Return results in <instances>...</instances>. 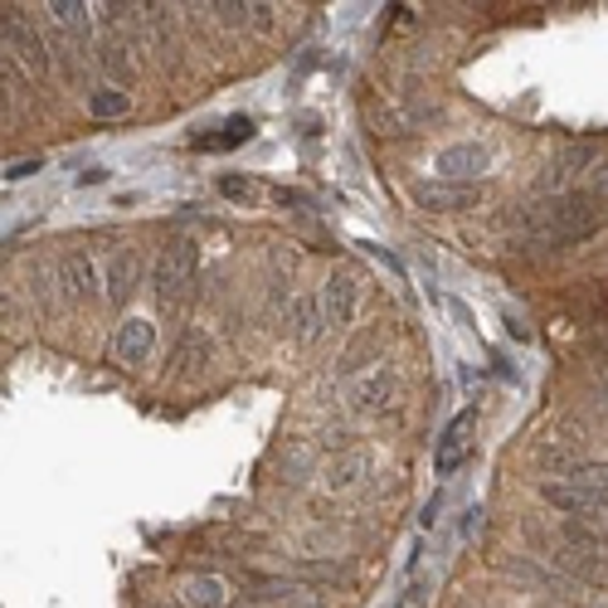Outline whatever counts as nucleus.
I'll use <instances>...</instances> for the list:
<instances>
[{"label":"nucleus","instance_id":"obj_13","mask_svg":"<svg viewBox=\"0 0 608 608\" xmlns=\"http://www.w3.org/2000/svg\"><path fill=\"white\" fill-rule=\"evenodd\" d=\"M49 15H54V25L59 30H69L74 40H93V15H88V5L83 0H54L49 5Z\"/></svg>","mask_w":608,"mask_h":608},{"label":"nucleus","instance_id":"obj_22","mask_svg":"<svg viewBox=\"0 0 608 608\" xmlns=\"http://www.w3.org/2000/svg\"><path fill=\"white\" fill-rule=\"evenodd\" d=\"M599 312H608V283H604V292H599Z\"/></svg>","mask_w":608,"mask_h":608},{"label":"nucleus","instance_id":"obj_11","mask_svg":"<svg viewBox=\"0 0 608 608\" xmlns=\"http://www.w3.org/2000/svg\"><path fill=\"white\" fill-rule=\"evenodd\" d=\"M322 317H326V307H322V297H312V292H302L297 302H292V341H317V331H322Z\"/></svg>","mask_w":608,"mask_h":608},{"label":"nucleus","instance_id":"obj_18","mask_svg":"<svg viewBox=\"0 0 608 608\" xmlns=\"http://www.w3.org/2000/svg\"><path fill=\"white\" fill-rule=\"evenodd\" d=\"M127 108H132L127 88H93L88 93V112L93 117H127Z\"/></svg>","mask_w":608,"mask_h":608},{"label":"nucleus","instance_id":"obj_21","mask_svg":"<svg viewBox=\"0 0 608 608\" xmlns=\"http://www.w3.org/2000/svg\"><path fill=\"white\" fill-rule=\"evenodd\" d=\"M594 190H599V195H604V190H608V166H604V171H599V176H594Z\"/></svg>","mask_w":608,"mask_h":608},{"label":"nucleus","instance_id":"obj_12","mask_svg":"<svg viewBox=\"0 0 608 608\" xmlns=\"http://www.w3.org/2000/svg\"><path fill=\"white\" fill-rule=\"evenodd\" d=\"M278 472H283L288 482H307L312 472H317V453H312L307 438H288L283 453H278Z\"/></svg>","mask_w":608,"mask_h":608},{"label":"nucleus","instance_id":"obj_8","mask_svg":"<svg viewBox=\"0 0 608 608\" xmlns=\"http://www.w3.org/2000/svg\"><path fill=\"white\" fill-rule=\"evenodd\" d=\"M0 30H5L10 59H25L30 69H49V49H44L40 35L25 25V15H10V5H5V20H0Z\"/></svg>","mask_w":608,"mask_h":608},{"label":"nucleus","instance_id":"obj_4","mask_svg":"<svg viewBox=\"0 0 608 608\" xmlns=\"http://www.w3.org/2000/svg\"><path fill=\"white\" fill-rule=\"evenodd\" d=\"M54 283H59L64 302L69 307H83V302L98 297V268L88 254H64L59 263H54Z\"/></svg>","mask_w":608,"mask_h":608},{"label":"nucleus","instance_id":"obj_9","mask_svg":"<svg viewBox=\"0 0 608 608\" xmlns=\"http://www.w3.org/2000/svg\"><path fill=\"white\" fill-rule=\"evenodd\" d=\"M322 307H326V326H336V331L356 322V278L346 273V268H341V273L326 278V288H322Z\"/></svg>","mask_w":608,"mask_h":608},{"label":"nucleus","instance_id":"obj_15","mask_svg":"<svg viewBox=\"0 0 608 608\" xmlns=\"http://www.w3.org/2000/svg\"><path fill=\"white\" fill-rule=\"evenodd\" d=\"M185 604L190 608H229V584L219 574H200L185 584Z\"/></svg>","mask_w":608,"mask_h":608},{"label":"nucleus","instance_id":"obj_19","mask_svg":"<svg viewBox=\"0 0 608 608\" xmlns=\"http://www.w3.org/2000/svg\"><path fill=\"white\" fill-rule=\"evenodd\" d=\"M254 137V122L249 117H234L224 132H215V137H195V146H215V151H224V146H239Z\"/></svg>","mask_w":608,"mask_h":608},{"label":"nucleus","instance_id":"obj_17","mask_svg":"<svg viewBox=\"0 0 608 608\" xmlns=\"http://www.w3.org/2000/svg\"><path fill=\"white\" fill-rule=\"evenodd\" d=\"M137 292V258H117V263L108 268V297L117 302V307H127V297Z\"/></svg>","mask_w":608,"mask_h":608},{"label":"nucleus","instance_id":"obj_20","mask_svg":"<svg viewBox=\"0 0 608 608\" xmlns=\"http://www.w3.org/2000/svg\"><path fill=\"white\" fill-rule=\"evenodd\" d=\"M219 190H224V195H234V200H249V195H258V185H254V180H239V176H224V180H219Z\"/></svg>","mask_w":608,"mask_h":608},{"label":"nucleus","instance_id":"obj_7","mask_svg":"<svg viewBox=\"0 0 608 608\" xmlns=\"http://www.w3.org/2000/svg\"><path fill=\"white\" fill-rule=\"evenodd\" d=\"M477 200H482L477 180H438V185L414 190V205L424 210H463V205H477Z\"/></svg>","mask_w":608,"mask_h":608},{"label":"nucleus","instance_id":"obj_2","mask_svg":"<svg viewBox=\"0 0 608 608\" xmlns=\"http://www.w3.org/2000/svg\"><path fill=\"white\" fill-rule=\"evenodd\" d=\"M394 399H399V370H394L390 360L370 365L365 375L346 390V409L360 414V419H380V414H390Z\"/></svg>","mask_w":608,"mask_h":608},{"label":"nucleus","instance_id":"obj_6","mask_svg":"<svg viewBox=\"0 0 608 608\" xmlns=\"http://www.w3.org/2000/svg\"><path fill=\"white\" fill-rule=\"evenodd\" d=\"M492 166V151L482 142H458V146H443V151L434 156V171L438 180H472L482 176Z\"/></svg>","mask_w":608,"mask_h":608},{"label":"nucleus","instance_id":"obj_3","mask_svg":"<svg viewBox=\"0 0 608 608\" xmlns=\"http://www.w3.org/2000/svg\"><path fill=\"white\" fill-rule=\"evenodd\" d=\"M195 273H200V249L190 239H176L166 244L161 258H156V292L161 302H180L190 288H195Z\"/></svg>","mask_w":608,"mask_h":608},{"label":"nucleus","instance_id":"obj_10","mask_svg":"<svg viewBox=\"0 0 608 608\" xmlns=\"http://www.w3.org/2000/svg\"><path fill=\"white\" fill-rule=\"evenodd\" d=\"M112 351H117V360H127V365H142V360L156 351V326L146 322V317H127V322L117 326Z\"/></svg>","mask_w":608,"mask_h":608},{"label":"nucleus","instance_id":"obj_14","mask_svg":"<svg viewBox=\"0 0 608 608\" xmlns=\"http://www.w3.org/2000/svg\"><path fill=\"white\" fill-rule=\"evenodd\" d=\"M365 472H370V458L360 453V448H351V453H341L331 468H326V487H331V492H351Z\"/></svg>","mask_w":608,"mask_h":608},{"label":"nucleus","instance_id":"obj_1","mask_svg":"<svg viewBox=\"0 0 608 608\" xmlns=\"http://www.w3.org/2000/svg\"><path fill=\"white\" fill-rule=\"evenodd\" d=\"M599 205H604L599 190H560V195H545L526 210L521 229H531L550 244H574L599 224Z\"/></svg>","mask_w":608,"mask_h":608},{"label":"nucleus","instance_id":"obj_23","mask_svg":"<svg viewBox=\"0 0 608 608\" xmlns=\"http://www.w3.org/2000/svg\"><path fill=\"white\" fill-rule=\"evenodd\" d=\"M599 540H604V545H608V526H604V531H599Z\"/></svg>","mask_w":608,"mask_h":608},{"label":"nucleus","instance_id":"obj_5","mask_svg":"<svg viewBox=\"0 0 608 608\" xmlns=\"http://www.w3.org/2000/svg\"><path fill=\"white\" fill-rule=\"evenodd\" d=\"M472 429H477V414H458L453 424H448V434L438 438V453H434V472L438 477H453L458 468L468 463V453H472Z\"/></svg>","mask_w":608,"mask_h":608},{"label":"nucleus","instance_id":"obj_16","mask_svg":"<svg viewBox=\"0 0 608 608\" xmlns=\"http://www.w3.org/2000/svg\"><path fill=\"white\" fill-rule=\"evenodd\" d=\"M540 497H545L550 506H560V511H599V506H594V492L574 487V482H545Z\"/></svg>","mask_w":608,"mask_h":608}]
</instances>
